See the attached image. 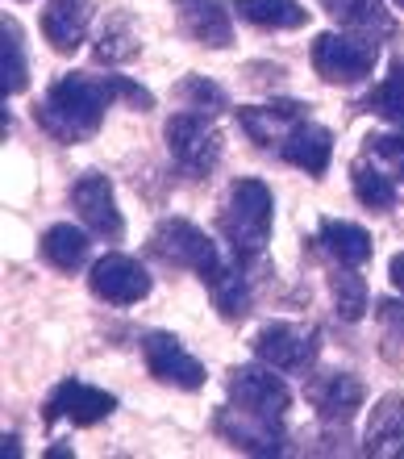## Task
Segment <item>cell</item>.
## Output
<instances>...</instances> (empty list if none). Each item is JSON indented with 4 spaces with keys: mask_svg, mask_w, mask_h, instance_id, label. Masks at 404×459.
Here are the masks:
<instances>
[{
    "mask_svg": "<svg viewBox=\"0 0 404 459\" xmlns=\"http://www.w3.org/2000/svg\"><path fill=\"white\" fill-rule=\"evenodd\" d=\"M300 113H305V105H297V100H279V105H254V109H238V126L259 146H271V143H284V134L300 121Z\"/></svg>",
    "mask_w": 404,
    "mask_h": 459,
    "instance_id": "ac0fdd59",
    "label": "cell"
},
{
    "mask_svg": "<svg viewBox=\"0 0 404 459\" xmlns=\"http://www.w3.org/2000/svg\"><path fill=\"white\" fill-rule=\"evenodd\" d=\"M179 25L192 42L201 47H229L234 42V25H229V9L221 0H179Z\"/></svg>",
    "mask_w": 404,
    "mask_h": 459,
    "instance_id": "9a60e30c",
    "label": "cell"
},
{
    "mask_svg": "<svg viewBox=\"0 0 404 459\" xmlns=\"http://www.w3.org/2000/svg\"><path fill=\"white\" fill-rule=\"evenodd\" d=\"M142 355H146L150 376L163 380V385L184 388V393H192V388L204 385V363L196 359V355H188L176 334H146Z\"/></svg>",
    "mask_w": 404,
    "mask_h": 459,
    "instance_id": "9c48e42d",
    "label": "cell"
},
{
    "mask_svg": "<svg viewBox=\"0 0 404 459\" xmlns=\"http://www.w3.org/2000/svg\"><path fill=\"white\" fill-rule=\"evenodd\" d=\"M250 347L262 363H271L275 372H305L322 351V334L313 326H297V322H271L254 334Z\"/></svg>",
    "mask_w": 404,
    "mask_h": 459,
    "instance_id": "52a82bcc",
    "label": "cell"
},
{
    "mask_svg": "<svg viewBox=\"0 0 404 459\" xmlns=\"http://www.w3.org/2000/svg\"><path fill=\"white\" fill-rule=\"evenodd\" d=\"M0 72H4V97H17V92H25V80H30V67H25V38H21V25L4 22V30H0Z\"/></svg>",
    "mask_w": 404,
    "mask_h": 459,
    "instance_id": "d4e9b609",
    "label": "cell"
},
{
    "mask_svg": "<svg viewBox=\"0 0 404 459\" xmlns=\"http://www.w3.org/2000/svg\"><path fill=\"white\" fill-rule=\"evenodd\" d=\"M363 109L380 113V117L396 121V126H404V59H392L388 80H383V84L375 88L367 100H363Z\"/></svg>",
    "mask_w": 404,
    "mask_h": 459,
    "instance_id": "484cf974",
    "label": "cell"
},
{
    "mask_svg": "<svg viewBox=\"0 0 404 459\" xmlns=\"http://www.w3.org/2000/svg\"><path fill=\"white\" fill-rule=\"evenodd\" d=\"M322 4L333 22L346 25V30H358L363 38L392 34V17H388L380 0H322Z\"/></svg>",
    "mask_w": 404,
    "mask_h": 459,
    "instance_id": "44dd1931",
    "label": "cell"
},
{
    "mask_svg": "<svg viewBox=\"0 0 404 459\" xmlns=\"http://www.w3.org/2000/svg\"><path fill=\"white\" fill-rule=\"evenodd\" d=\"M4 455H9V459H17V455H21V447H17V435H9V438H4Z\"/></svg>",
    "mask_w": 404,
    "mask_h": 459,
    "instance_id": "d6a6232c",
    "label": "cell"
},
{
    "mask_svg": "<svg viewBox=\"0 0 404 459\" xmlns=\"http://www.w3.org/2000/svg\"><path fill=\"white\" fill-rule=\"evenodd\" d=\"M330 289H333V301H338V314H342L346 322H358V317L367 314V284H363V276H355V272H333Z\"/></svg>",
    "mask_w": 404,
    "mask_h": 459,
    "instance_id": "83f0119b",
    "label": "cell"
},
{
    "mask_svg": "<svg viewBox=\"0 0 404 459\" xmlns=\"http://www.w3.org/2000/svg\"><path fill=\"white\" fill-rule=\"evenodd\" d=\"M88 234L75 226H50L47 238H42V255H47L50 267H59V272H75V267H83V259H88Z\"/></svg>",
    "mask_w": 404,
    "mask_h": 459,
    "instance_id": "603a6c76",
    "label": "cell"
},
{
    "mask_svg": "<svg viewBox=\"0 0 404 459\" xmlns=\"http://www.w3.org/2000/svg\"><path fill=\"white\" fill-rule=\"evenodd\" d=\"M72 205L80 209L83 226L92 230V234H100V238L117 242L121 234H125V221H121L113 184H108V176H100V171H83L80 180L72 184Z\"/></svg>",
    "mask_w": 404,
    "mask_h": 459,
    "instance_id": "ba28073f",
    "label": "cell"
},
{
    "mask_svg": "<svg viewBox=\"0 0 404 459\" xmlns=\"http://www.w3.org/2000/svg\"><path fill=\"white\" fill-rule=\"evenodd\" d=\"M396 4H400V9H404V0H396Z\"/></svg>",
    "mask_w": 404,
    "mask_h": 459,
    "instance_id": "836d02e7",
    "label": "cell"
},
{
    "mask_svg": "<svg viewBox=\"0 0 404 459\" xmlns=\"http://www.w3.org/2000/svg\"><path fill=\"white\" fill-rule=\"evenodd\" d=\"M271 218H275V201L271 188L262 180H234L221 209V234H226L234 264L250 267L262 259L267 234H271Z\"/></svg>",
    "mask_w": 404,
    "mask_h": 459,
    "instance_id": "7a4b0ae2",
    "label": "cell"
},
{
    "mask_svg": "<svg viewBox=\"0 0 404 459\" xmlns=\"http://www.w3.org/2000/svg\"><path fill=\"white\" fill-rule=\"evenodd\" d=\"M380 322L404 334V305L400 301H380Z\"/></svg>",
    "mask_w": 404,
    "mask_h": 459,
    "instance_id": "4dcf8cb0",
    "label": "cell"
},
{
    "mask_svg": "<svg viewBox=\"0 0 404 459\" xmlns=\"http://www.w3.org/2000/svg\"><path fill=\"white\" fill-rule=\"evenodd\" d=\"M279 155H284L292 168L309 171V176H325V168H330V159H333V134L325 130V126H317V121L300 117L297 126L284 134Z\"/></svg>",
    "mask_w": 404,
    "mask_h": 459,
    "instance_id": "4fadbf2b",
    "label": "cell"
},
{
    "mask_svg": "<svg viewBox=\"0 0 404 459\" xmlns=\"http://www.w3.org/2000/svg\"><path fill=\"white\" fill-rule=\"evenodd\" d=\"M92 292L100 301L108 305H133L150 297V276H146V267L130 255H105L100 264L92 267V276H88Z\"/></svg>",
    "mask_w": 404,
    "mask_h": 459,
    "instance_id": "8fae6325",
    "label": "cell"
},
{
    "mask_svg": "<svg viewBox=\"0 0 404 459\" xmlns=\"http://www.w3.org/2000/svg\"><path fill=\"white\" fill-rule=\"evenodd\" d=\"M179 97L188 100V109H201V113L226 109V92H221L217 84H209V80H201V75L184 80V84H179Z\"/></svg>",
    "mask_w": 404,
    "mask_h": 459,
    "instance_id": "f546056e",
    "label": "cell"
},
{
    "mask_svg": "<svg viewBox=\"0 0 404 459\" xmlns=\"http://www.w3.org/2000/svg\"><path fill=\"white\" fill-rule=\"evenodd\" d=\"M388 276H392V284L404 292V251L392 255V264H388Z\"/></svg>",
    "mask_w": 404,
    "mask_h": 459,
    "instance_id": "1f68e13d",
    "label": "cell"
},
{
    "mask_svg": "<svg viewBox=\"0 0 404 459\" xmlns=\"http://www.w3.org/2000/svg\"><path fill=\"white\" fill-rule=\"evenodd\" d=\"M113 410H117V397L105 393V388L83 385V380H63L47 397V422L67 418L72 426H96V422H105Z\"/></svg>",
    "mask_w": 404,
    "mask_h": 459,
    "instance_id": "30bf717a",
    "label": "cell"
},
{
    "mask_svg": "<svg viewBox=\"0 0 404 459\" xmlns=\"http://www.w3.org/2000/svg\"><path fill=\"white\" fill-rule=\"evenodd\" d=\"M350 184H355L358 201H363L367 209H375V213H388V209L400 201V184H396L371 155H363V159L350 163Z\"/></svg>",
    "mask_w": 404,
    "mask_h": 459,
    "instance_id": "ffe728a7",
    "label": "cell"
},
{
    "mask_svg": "<svg viewBox=\"0 0 404 459\" xmlns=\"http://www.w3.org/2000/svg\"><path fill=\"white\" fill-rule=\"evenodd\" d=\"M121 97L117 75H105V80H92V75H63L55 80L38 109L42 130L55 134L59 143H83L100 130L105 109Z\"/></svg>",
    "mask_w": 404,
    "mask_h": 459,
    "instance_id": "6da1fadb",
    "label": "cell"
},
{
    "mask_svg": "<svg viewBox=\"0 0 404 459\" xmlns=\"http://www.w3.org/2000/svg\"><path fill=\"white\" fill-rule=\"evenodd\" d=\"M242 22L259 25V30H300L309 25V9L300 0H238L234 4Z\"/></svg>",
    "mask_w": 404,
    "mask_h": 459,
    "instance_id": "7402d4cb",
    "label": "cell"
},
{
    "mask_svg": "<svg viewBox=\"0 0 404 459\" xmlns=\"http://www.w3.org/2000/svg\"><path fill=\"white\" fill-rule=\"evenodd\" d=\"M309 401L325 422H350L355 410L363 405V385L350 372H325L309 385Z\"/></svg>",
    "mask_w": 404,
    "mask_h": 459,
    "instance_id": "5bb4252c",
    "label": "cell"
},
{
    "mask_svg": "<svg viewBox=\"0 0 404 459\" xmlns=\"http://www.w3.org/2000/svg\"><path fill=\"white\" fill-rule=\"evenodd\" d=\"M367 155L380 168H388V176L400 184L404 193V126L396 134H367Z\"/></svg>",
    "mask_w": 404,
    "mask_h": 459,
    "instance_id": "f1b7e54d",
    "label": "cell"
},
{
    "mask_svg": "<svg viewBox=\"0 0 404 459\" xmlns=\"http://www.w3.org/2000/svg\"><path fill=\"white\" fill-rule=\"evenodd\" d=\"M150 255H159V259L171 267H188L204 284H217V280L229 272V267L221 264L217 242L209 238L201 226H192V221H184V218L159 221L155 234H150Z\"/></svg>",
    "mask_w": 404,
    "mask_h": 459,
    "instance_id": "3957f363",
    "label": "cell"
},
{
    "mask_svg": "<svg viewBox=\"0 0 404 459\" xmlns=\"http://www.w3.org/2000/svg\"><path fill=\"white\" fill-rule=\"evenodd\" d=\"M317 242H322V251L333 255L342 267H358L371 259V234L355 221H338V218H325L317 226Z\"/></svg>",
    "mask_w": 404,
    "mask_h": 459,
    "instance_id": "d6986e66",
    "label": "cell"
},
{
    "mask_svg": "<svg viewBox=\"0 0 404 459\" xmlns=\"http://www.w3.org/2000/svg\"><path fill=\"white\" fill-rule=\"evenodd\" d=\"M209 289H213V305H217V314H221V317L238 322V317L250 314V289H246V276H242L238 264L229 267L217 284H209Z\"/></svg>",
    "mask_w": 404,
    "mask_h": 459,
    "instance_id": "4316f807",
    "label": "cell"
},
{
    "mask_svg": "<svg viewBox=\"0 0 404 459\" xmlns=\"http://www.w3.org/2000/svg\"><path fill=\"white\" fill-rule=\"evenodd\" d=\"M217 430L242 451H254V455H279L284 451V422H267V418H254V413L242 410H221L217 413Z\"/></svg>",
    "mask_w": 404,
    "mask_h": 459,
    "instance_id": "7c38bea8",
    "label": "cell"
},
{
    "mask_svg": "<svg viewBox=\"0 0 404 459\" xmlns=\"http://www.w3.org/2000/svg\"><path fill=\"white\" fill-rule=\"evenodd\" d=\"M375 59H380V47L375 38L363 34H322L313 42V67L325 84H363L375 72Z\"/></svg>",
    "mask_w": 404,
    "mask_h": 459,
    "instance_id": "277c9868",
    "label": "cell"
},
{
    "mask_svg": "<svg viewBox=\"0 0 404 459\" xmlns=\"http://www.w3.org/2000/svg\"><path fill=\"white\" fill-rule=\"evenodd\" d=\"M88 17H92L88 0H50L47 13H42V34H47L50 47L67 55L88 34Z\"/></svg>",
    "mask_w": 404,
    "mask_h": 459,
    "instance_id": "e0dca14e",
    "label": "cell"
},
{
    "mask_svg": "<svg viewBox=\"0 0 404 459\" xmlns=\"http://www.w3.org/2000/svg\"><path fill=\"white\" fill-rule=\"evenodd\" d=\"M167 146L188 176H209L221 159V134H217L213 117H204L201 109L176 113L167 121Z\"/></svg>",
    "mask_w": 404,
    "mask_h": 459,
    "instance_id": "5b68a950",
    "label": "cell"
},
{
    "mask_svg": "<svg viewBox=\"0 0 404 459\" xmlns=\"http://www.w3.org/2000/svg\"><path fill=\"white\" fill-rule=\"evenodd\" d=\"M138 55V30L125 13H113L96 38V63H130Z\"/></svg>",
    "mask_w": 404,
    "mask_h": 459,
    "instance_id": "cb8c5ba5",
    "label": "cell"
},
{
    "mask_svg": "<svg viewBox=\"0 0 404 459\" xmlns=\"http://www.w3.org/2000/svg\"><path fill=\"white\" fill-rule=\"evenodd\" d=\"M363 451L367 455H404V397L400 393H388V397L375 401L367 422V435H363Z\"/></svg>",
    "mask_w": 404,
    "mask_h": 459,
    "instance_id": "2e32d148",
    "label": "cell"
},
{
    "mask_svg": "<svg viewBox=\"0 0 404 459\" xmlns=\"http://www.w3.org/2000/svg\"><path fill=\"white\" fill-rule=\"evenodd\" d=\"M229 401H234V410L267 418V422H284L292 410V393L275 376L271 363L267 368H234L229 372Z\"/></svg>",
    "mask_w": 404,
    "mask_h": 459,
    "instance_id": "8992f818",
    "label": "cell"
}]
</instances>
